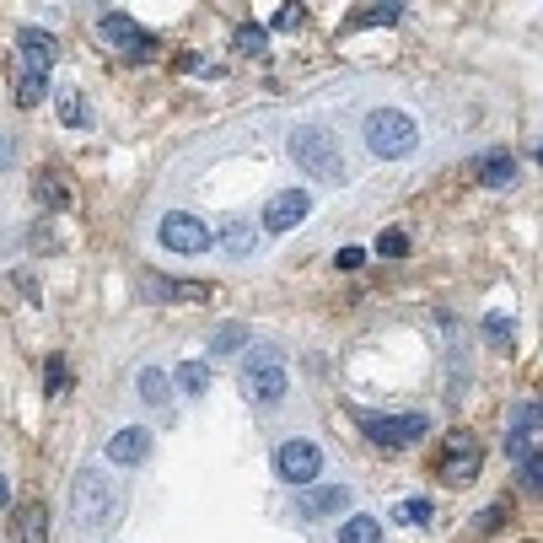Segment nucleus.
Instances as JSON below:
<instances>
[{
  "instance_id": "f257e3e1",
  "label": "nucleus",
  "mask_w": 543,
  "mask_h": 543,
  "mask_svg": "<svg viewBox=\"0 0 543 543\" xmlns=\"http://www.w3.org/2000/svg\"><path fill=\"white\" fill-rule=\"evenodd\" d=\"M70 517H76V527H87V533H97V527H108L119 517V484H113L108 468H81V474L70 479Z\"/></svg>"
},
{
  "instance_id": "f03ea898",
  "label": "nucleus",
  "mask_w": 543,
  "mask_h": 543,
  "mask_svg": "<svg viewBox=\"0 0 543 543\" xmlns=\"http://www.w3.org/2000/svg\"><path fill=\"white\" fill-rule=\"evenodd\" d=\"M291 162L307 167L312 178H328V183L345 178V151H339L334 130H323V124H302V130H291Z\"/></svg>"
},
{
  "instance_id": "7ed1b4c3",
  "label": "nucleus",
  "mask_w": 543,
  "mask_h": 543,
  "mask_svg": "<svg viewBox=\"0 0 543 543\" xmlns=\"http://www.w3.org/2000/svg\"><path fill=\"white\" fill-rule=\"evenodd\" d=\"M414 140H420V124L409 119V113H398V108H377L366 119V146L371 156H409L414 151Z\"/></svg>"
},
{
  "instance_id": "20e7f679",
  "label": "nucleus",
  "mask_w": 543,
  "mask_h": 543,
  "mask_svg": "<svg viewBox=\"0 0 543 543\" xmlns=\"http://www.w3.org/2000/svg\"><path fill=\"white\" fill-rule=\"evenodd\" d=\"M285 366H280V350L275 345H259L248 355V366H242V398L248 404H275V398H285Z\"/></svg>"
},
{
  "instance_id": "39448f33",
  "label": "nucleus",
  "mask_w": 543,
  "mask_h": 543,
  "mask_svg": "<svg viewBox=\"0 0 543 543\" xmlns=\"http://www.w3.org/2000/svg\"><path fill=\"white\" fill-rule=\"evenodd\" d=\"M361 425L377 447H393V452L431 436V420H425V414H361Z\"/></svg>"
},
{
  "instance_id": "423d86ee",
  "label": "nucleus",
  "mask_w": 543,
  "mask_h": 543,
  "mask_svg": "<svg viewBox=\"0 0 543 543\" xmlns=\"http://www.w3.org/2000/svg\"><path fill=\"white\" fill-rule=\"evenodd\" d=\"M156 237H162L167 253H210L216 248V232H210L199 216H189V210H173V216H162V226H156Z\"/></svg>"
},
{
  "instance_id": "0eeeda50",
  "label": "nucleus",
  "mask_w": 543,
  "mask_h": 543,
  "mask_svg": "<svg viewBox=\"0 0 543 543\" xmlns=\"http://www.w3.org/2000/svg\"><path fill=\"white\" fill-rule=\"evenodd\" d=\"M318 468H323V452L312 447V441H285V447L275 452V474L285 479V484H296V490H307L312 479H318Z\"/></svg>"
},
{
  "instance_id": "6e6552de",
  "label": "nucleus",
  "mask_w": 543,
  "mask_h": 543,
  "mask_svg": "<svg viewBox=\"0 0 543 543\" xmlns=\"http://www.w3.org/2000/svg\"><path fill=\"white\" fill-rule=\"evenodd\" d=\"M103 457H108L113 468H140L151 457V431H146V425H119V431L108 436Z\"/></svg>"
},
{
  "instance_id": "1a4fd4ad",
  "label": "nucleus",
  "mask_w": 543,
  "mask_h": 543,
  "mask_svg": "<svg viewBox=\"0 0 543 543\" xmlns=\"http://www.w3.org/2000/svg\"><path fill=\"white\" fill-rule=\"evenodd\" d=\"M538 447H543V425H538V404H522V414H517V425L506 431V457L511 463H527V457H538Z\"/></svg>"
},
{
  "instance_id": "9d476101",
  "label": "nucleus",
  "mask_w": 543,
  "mask_h": 543,
  "mask_svg": "<svg viewBox=\"0 0 543 543\" xmlns=\"http://www.w3.org/2000/svg\"><path fill=\"white\" fill-rule=\"evenodd\" d=\"M140 296H146V302H205L210 285L173 280V275H140Z\"/></svg>"
},
{
  "instance_id": "9b49d317",
  "label": "nucleus",
  "mask_w": 543,
  "mask_h": 543,
  "mask_svg": "<svg viewBox=\"0 0 543 543\" xmlns=\"http://www.w3.org/2000/svg\"><path fill=\"white\" fill-rule=\"evenodd\" d=\"M307 210H312L307 189H285V194H275V199H269V210H264V232H291V226L307 221Z\"/></svg>"
},
{
  "instance_id": "f8f14e48",
  "label": "nucleus",
  "mask_w": 543,
  "mask_h": 543,
  "mask_svg": "<svg viewBox=\"0 0 543 543\" xmlns=\"http://www.w3.org/2000/svg\"><path fill=\"white\" fill-rule=\"evenodd\" d=\"M474 474H479V447H474V441H463V436H452L447 457H441V479H447V484H468Z\"/></svg>"
},
{
  "instance_id": "ddd939ff",
  "label": "nucleus",
  "mask_w": 543,
  "mask_h": 543,
  "mask_svg": "<svg viewBox=\"0 0 543 543\" xmlns=\"http://www.w3.org/2000/svg\"><path fill=\"white\" fill-rule=\"evenodd\" d=\"M302 517H334V511H350V484H323V490H307L296 500Z\"/></svg>"
},
{
  "instance_id": "4468645a",
  "label": "nucleus",
  "mask_w": 543,
  "mask_h": 543,
  "mask_svg": "<svg viewBox=\"0 0 543 543\" xmlns=\"http://www.w3.org/2000/svg\"><path fill=\"white\" fill-rule=\"evenodd\" d=\"M103 44H113V49H135L140 54V44H146V33H140V27L124 17V11H103Z\"/></svg>"
},
{
  "instance_id": "2eb2a0df",
  "label": "nucleus",
  "mask_w": 543,
  "mask_h": 543,
  "mask_svg": "<svg viewBox=\"0 0 543 543\" xmlns=\"http://www.w3.org/2000/svg\"><path fill=\"white\" fill-rule=\"evenodd\" d=\"M479 183H484V189H511V183H517V156H511V151H490L479 162Z\"/></svg>"
},
{
  "instance_id": "dca6fc26",
  "label": "nucleus",
  "mask_w": 543,
  "mask_h": 543,
  "mask_svg": "<svg viewBox=\"0 0 543 543\" xmlns=\"http://www.w3.org/2000/svg\"><path fill=\"white\" fill-rule=\"evenodd\" d=\"M17 49H22L27 70H38V76H49V65H54V44H49V33H38V27H27V33L17 38Z\"/></svg>"
},
{
  "instance_id": "f3484780",
  "label": "nucleus",
  "mask_w": 543,
  "mask_h": 543,
  "mask_svg": "<svg viewBox=\"0 0 543 543\" xmlns=\"http://www.w3.org/2000/svg\"><path fill=\"white\" fill-rule=\"evenodd\" d=\"M253 242H259V226H253V221L232 216V221L221 226V248L232 253V259H248V253H253Z\"/></svg>"
},
{
  "instance_id": "a211bd4d",
  "label": "nucleus",
  "mask_w": 543,
  "mask_h": 543,
  "mask_svg": "<svg viewBox=\"0 0 543 543\" xmlns=\"http://www.w3.org/2000/svg\"><path fill=\"white\" fill-rule=\"evenodd\" d=\"M135 393H140V398H146V404L156 409V404H167V398H173V377H167L162 366H146V371L135 377Z\"/></svg>"
},
{
  "instance_id": "6ab92c4d",
  "label": "nucleus",
  "mask_w": 543,
  "mask_h": 543,
  "mask_svg": "<svg viewBox=\"0 0 543 543\" xmlns=\"http://www.w3.org/2000/svg\"><path fill=\"white\" fill-rule=\"evenodd\" d=\"M17 538H22V543H49V511L38 506V500L17 517Z\"/></svg>"
},
{
  "instance_id": "aec40b11",
  "label": "nucleus",
  "mask_w": 543,
  "mask_h": 543,
  "mask_svg": "<svg viewBox=\"0 0 543 543\" xmlns=\"http://www.w3.org/2000/svg\"><path fill=\"white\" fill-rule=\"evenodd\" d=\"M49 97V76H38V70H22V81H17V103L22 108H38Z\"/></svg>"
},
{
  "instance_id": "412c9836",
  "label": "nucleus",
  "mask_w": 543,
  "mask_h": 543,
  "mask_svg": "<svg viewBox=\"0 0 543 543\" xmlns=\"http://www.w3.org/2000/svg\"><path fill=\"white\" fill-rule=\"evenodd\" d=\"M339 543H382L377 517H350L345 527H339Z\"/></svg>"
},
{
  "instance_id": "4be33fe9",
  "label": "nucleus",
  "mask_w": 543,
  "mask_h": 543,
  "mask_svg": "<svg viewBox=\"0 0 543 543\" xmlns=\"http://www.w3.org/2000/svg\"><path fill=\"white\" fill-rule=\"evenodd\" d=\"M173 382H178L183 393H205V388H210V366H205V361H183V366L173 371Z\"/></svg>"
},
{
  "instance_id": "5701e85b",
  "label": "nucleus",
  "mask_w": 543,
  "mask_h": 543,
  "mask_svg": "<svg viewBox=\"0 0 543 543\" xmlns=\"http://www.w3.org/2000/svg\"><path fill=\"white\" fill-rule=\"evenodd\" d=\"M398 522H404V527H431V500H425V495L398 500Z\"/></svg>"
},
{
  "instance_id": "b1692460",
  "label": "nucleus",
  "mask_w": 543,
  "mask_h": 543,
  "mask_svg": "<svg viewBox=\"0 0 543 543\" xmlns=\"http://www.w3.org/2000/svg\"><path fill=\"white\" fill-rule=\"evenodd\" d=\"M398 17H404L398 6H361V11H355V22H361V27H393Z\"/></svg>"
},
{
  "instance_id": "393cba45",
  "label": "nucleus",
  "mask_w": 543,
  "mask_h": 543,
  "mask_svg": "<svg viewBox=\"0 0 543 543\" xmlns=\"http://www.w3.org/2000/svg\"><path fill=\"white\" fill-rule=\"evenodd\" d=\"M38 199H44V205H49V210H65V205H70V194H65V183H60V178H54V173H44V178H38Z\"/></svg>"
},
{
  "instance_id": "a878e982",
  "label": "nucleus",
  "mask_w": 543,
  "mask_h": 543,
  "mask_svg": "<svg viewBox=\"0 0 543 543\" xmlns=\"http://www.w3.org/2000/svg\"><path fill=\"white\" fill-rule=\"evenodd\" d=\"M60 119L70 124V130H87V124H92V108L81 103V97H60Z\"/></svg>"
},
{
  "instance_id": "bb28decb",
  "label": "nucleus",
  "mask_w": 543,
  "mask_h": 543,
  "mask_svg": "<svg viewBox=\"0 0 543 543\" xmlns=\"http://www.w3.org/2000/svg\"><path fill=\"white\" fill-rule=\"evenodd\" d=\"M264 38H269V33H264V27H253V22H242V27H237V33H232V44H237L242 54H264Z\"/></svg>"
},
{
  "instance_id": "cd10ccee",
  "label": "nucleus",
  "mask_w": 543,
  "mask_h": 543,
  "mask_svg": "<svg viewBox=\"0 0 543 543\" xmlns=\"http://www.w3.org/2000/svg\"><path fill=\"white\" fill-rule=\"evenodd\" d=\"M377 253H382V259H404V253H409V237L398 232V226H388V232L377 237Z\"/></svg>"
},
{
  "instance_id": "c85d7f7f",
  "label": "nucleus",
  "mask_w": 543,
  "mask_h": 543,
  "mask_svg": "<svg viewBox=\"0 0 543 543\" xmlns=\"http://www.w3.org/2000/svg\"><path fill=\"white\" fill-rule=\"evenodd\" d=\"M242 339H248V328H237V323H226L216 339H210V350L216 355H232V350H242Z\"/></svg>"
},
{
  "instance_id": "c756f323",
  "label": "nucleus",
  "mask_w": 543,
  "mask_h": 543,
  "mask_svg": "<svg viewBox=\"0 0 543 543\" xmlns=\"http://www.w3.org/2000/svg\"><path fill=\"white\" fill-rule=\"evenodd\" d=\"M44 377H49V382H44V388H49V393H65V355H49V366H44Z\"/></svg>"
},
{
  "instance_id": "7c9ffc66",
  "label": "nucleus",
  "mask_w": 543,
  "mask_h": 543,
  "mask_svg": "<svg viewBox=\"0 0 543 543\" xmlns=\"http://www.w3.org/2000/svg\"><path fill=\"white\" fill-rule=\"evenodd\" d=\"M484 334H490L495 345H511V323L500 318V312H490V318H484Z\"/></svg>"
},
{
  "instance_id": "2f4dec72",
  "label": "nucleus",
  "mask_w": 543,
  "mask_h": 543,
  "mask_svg": "<svg viewBox=\"0 0 543 543\" xmlns=\"http://www.w3.org/2000/svg\"><path fill=\"white\" fill-rule=\"evenodd\" d=\"M522 484H527V490H538V484H543V452L522 463Z\"/></svg>"
},
{
  "instance_id": "473e14b6",
  "label": "nucleus",
  "mask_w": 543,
  "mask_h": 543,
  "mask_svg": "<svg viewBox=\"0 0 543 543\" xmlns=\"http://www.w3.org/2000/svg\"><path fill=\"white\" fill-rule=\"evenodd\" d=\"M334 264H339V269H361V264H366V248H339Z\"/></svg>"
},
{
  "instance_id": "72a5a7b5",
  "label": "nucleus",
  "mask_w": 543,
  "mask_h": 543,
  "mask_svg": "<svg viewBox=\"0 0 543 543\" xmlns=\"http://www.w3.org/2000/svg\"><path fill=\"white\" fill-rule=\"evenodd\" d=\"M11 285H17L27 302H38V280H33V275H22V269H17V275H11Z\"/></svg>"
},
{
  "instance_id": "f704fd0d",
  "label": "nucleus",
  "mask_w": 543,
  "mask_h": 543,
  "mask_svg": "<svg viewBox=\"0 0 543 543\" xmlns=\"http://www.w3.org/2000/svg\"><path fill=\"white\" fill-rule=\"evenodd\" d=\"M275 27H302V6H280L275 11Z\"/></svg>"
},
{
  "instance_id": "c9c22d12",
  "label": "nucleus",
  "mask_w": 543,
  "mask_h": 543,
  "mask_svg": "<svg viewBox=\"0 0 543 543\" xmlns=\"http://www.w3.org/2000/svg\"><path fill=\"white\" fill-rule=\"evenodd\" d=\"M0 506H11V484L6 479H0Z\"/></svg>"
}]
</instances>
